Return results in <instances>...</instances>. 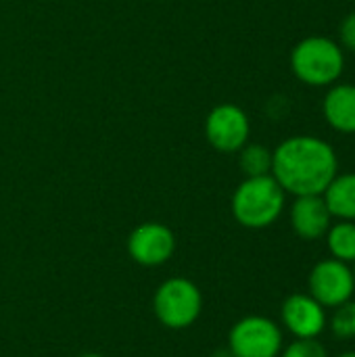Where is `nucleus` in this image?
<instances>
[{"label":"nucleus","mask_w":355,"mask_h":357,"mask_svg":"<svg viewBox=\"0 0 355 357\" xmlns=\"http://www.w3.org/2000/svg\"><path fill=\"white\" fill-rule=\"evenodd\" d=\"M337 174V153L318 136H291L272 151V176L293 197L324 195Z\"/></svg>","instance_id":"nucleus-1"},{"label":"nucleus","mask_w":355,"mask_h":357,"mask_svg":"<svg viewBox=\"0 0 355 357\" xmlns=\"http://www.w3.org/2000/svg\"><path fill=\"white\" fill-rule=\"evenodd\" d=\"M287 192L274 180L272 174L245 178L232 195V215L234 220L249 228L262 230L272 226L285 209Z\"/></svg>","instance_id":"nucleus-2"},{"label":"nucleus","mask_w":355,"mask_h":357,"mask_svg":"<svg viewBox=\"0 0 355 357\" xmlns=\"http://www.w3.org/2000/svg\"><path fill=\"white\" fill-rule=\"evenodd\" d=\"M291 69L308 86L324 88L339 82L345 69V50L326 36H310L291 50Z\"/></svg>","instance_id":"nucleus-3"},{"label":"nucleus","mask_w":355,"mask_h":357,"mask_svg":"<svg viewBox=\"0 0 355 357\" xmlns=\"http://www.w3.org/2000/svg\"><path fill=\"white\" fill-rule=\"evenodd\" d=\"M153 312L165 328L182 331L199 320L203 312V295L192 280L176 276L155 291Z\"/></svg>","instance_id":"nucleus-4"},{"label":"nucleus","mask_w":355,"mask_h":357,"mask_svg":"<svg viewBox=\"0 0 355 357\" xmlns=\"http://www.w3.org/2000/svg\"><path fill=\"white\" fill-rule=\"evenodd\" d=\"M228 351L232 357H278L282 331L266 316H247L230 328Z\"/></svg>","instance_id":"nucleus-5"},{"label":"nucleus","mask_w":355,"mask_h":357,"mask_svg":"<svg viewBox=\"0 0 355 357\" xmlns=\"http://www.w3.org/2000/svg\"><path fill=\"white\" fill-rule=\"evenodd\" d=\"M310 295L322 305V307H339L341 303L354 299L355 278L354 270L349 264H343L339 259H322L318 261L308 278Z\"/></svg>","instance_id":"nucleus-6"},{"label":"nucleus","mask_w":355,"mask_h":357,"mask_svg":"<svg viewBox=\"0 0 355 357\" xmlns=\"http://www.w3.org/2000/svg\"><path fill=\"white\" fill-rule=\"evenodd\" d=\"M251 123L247 113L232 105L224 102L209 111L205 119V138L220 153H236L249 140Z\"/></svg>","instance_id":"nucleus-7"},{"label":"nucleus","mask_w":355,"mask_h":357,"mask_svg":"<svg viewBox=\"0 0 355 357\" xmlns=\"http://www.w3.org/2000/svg\"><path fill=\"white\" fill-rule=\"evenodd\" d=\"M176 251V236L174 232L157 222L140 224L132 230L128 238V253L130 257L144 266V268H157L172 259Z\"/></svg>","instance_id":"nucleus-8"},{"label":"nucleus","mask_w":355,"mask_h":357,"mask_svg":"<svg viewBox=\"0 0 355 357\" xmlns=\"http://www.w3.org/2000/svg\"><path fill=\"white\" fill-rule=\"evenodd\" d=\"M280 318L282 326L295 339H318L326 328V307H322L310 293H295L287 297Z\"/></svg>","instance_id":"nucleus-9"},{"label":"nucleus","mask_w":355,"mask_h":357,"mask_svg":"<svg viewBox=\"0 0 355 357\" xmlns=\"http://www.w3.org/2000/svg\"><path fill=\"white\" fill-rule=\"evenodd\" d=\"M331 224L333 215L322 195L295 197V203L291 205V226L299 238L318 241L326 236Z\"/></svg>","instance_id":"nucleus-10"},{"label":"nucleus","mask_w":355,"mask_h":357,"mask_svg":"<svg viewBox=\"0 0 355 357\" xmlns=\"http://www.w3.org/2000/svg\"><path fill=\"white\" fill-rule=\"evenodd\" d=\"M322 115L333 130L341 134H355L354 84H333L322 100Z\"/></svg>","instance_id":"nucleus-11"},{"label":"nucleus","mask_w":355,"mask_h":357,"mask_svg":"<svg viewBox=\"0 0 355 357\" xmlns=\"http://www.w3.org/2000/svg\"><path fill=\"white\" fill-rule=\"evenodd\" d=\"M322 197L333 218L355 222V172L337 174Z\"/></svg>","instance_id":"nucleus-12"},{"label":"nucleus","mask_w":355,"mask_h":357,"mask_svg":"<svg viewBox=\"0 0 355 357\" xmlns=\"http://www.w3.org/2000/svg\"><path fill=\"white\" fill-rule=\"evenodd\" d=\"M326 245L333 259L352 266L355 261V222L339 220L337 224H331L326 232Z\"/></svg>","instance_id":"nucleus-13"},{"label":"nucleus","mask_w":355,"mask_h":357,"mask_svg":"<svg viewBox=\"0 0 355 357\" xmlns=\"http://www.w3.org/2000/svg\"><path fill=\"white\" fill-rule=\"evenodd\" d=\"M239 163L247 178L272 174V151L264 144H245L241 151Z\"/></svg>","instance_id":"nucleus-14"},{"label":"nucleus","mask_w":355,"mask_h":357,"mask_svg":"<svg viewBox=\"0 0 355 357\" xmlns=\"http://www.w3.org/2000/svg\"><path fill=\"white\" fill-rule=\"evenodd\" d=\"M331 331L337 339L341 341H349L355 339V301L349 299L345 303H341L339 307H335L333 316H331Z\"/></svg>","instance_id":"nucleus-15"},{"label":"nucleus","mask_w":355,"mask_h":357,"mask_svg":"<svg viewBox=\"0 0 355 357\" xmlns=\"http://www.w3.org/2000/svg\"><path fill=\"white\" fill-rule=\"evenodd\" d=\"M280 357H328V351L318 339H295L280 351Z\"/></svg>","instance_id":"nucleus-16"},{"label":"nucleus","mask_w":355,"mask_h":357,"mask_svg":"<svg viewBox=\"0 0 355 357\" xmlns=\"http://www.w3.org/2000/svg\"><path fill=\"white\" fill-rule=\"evenodd\" d=\"M339 46L355 54V10L349 13L339 25Z\"/></svg>","instance_id":"nucleus-17"},{"label":"nucleus","mask_w":355,"mask_h":357,"mask_svg":"<svg viewBox=\"0 0 355 357\" xmlns=\"http://www.w3.org/2000/svg\"><path fill=\"white\" fill-rule=\"evenodd\" d=\"M211 357H232V354L228 349H224V351H216Z\"/></svg>","instance_id":"nucleus-18"},{"label":"nucleus","mask_w":355,"mask_h":357,"mask_svg":"<svg viewBox=\"0 0 355 357\" xmlns=\"http://www.w3.org/2000/svg\"><path fill=\"white\" fill-rule=\"evenodd\" d=\"M77 357H105V356H100V354H82V356H77Z\"/></svg>","instance_id":"nucleus-19"},{"label":"nucleus","mask_w":355,"mask_h":357,"mask_svg":"<svg viewBox=\"0 0 355 357\" xmlns=\"http://www.w3.org/2000/svg\"><path fill=\"white\" fill-rule=\"evenodd\" d=\"M337 357H355V351H347V354H341V356Z\"/></svg>","instance_id":"nucleus-20"},{"label":"nucleus","mask_w":355,"mask_h":357,"mask_svg":"<svg viewBox=\"0 0 355 357\" xmlns=\"http://www.w3.org/2000/svg\"><path fill=\"white\" fill-rule=\"evenodd\" d=\"M352 270H354V278H355V261H354V264H352Z\"/></svg>","instance_id":"nucleus-21"}]
</instances>
